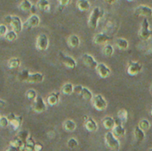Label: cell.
Instances as JSON below:
<instances>
[{"label": "cell", "instance_id": "cell-1", "mask_svg": "<svg viewBox=\"0 0 152 151\" xmlns=\"http://www.w3.org/2000/svg\"><path fill=\"white\" fill-rule=\"evenodd\" d=\"M105 11L104 9L101 8V7H94L92 12L91 14L89 16V20H88V25L91 28L95 29L98 27V21L101 18H102L104 16Z\"/></svg>", "mask_w": 152, "mask_h": 151}, {"label": "cell", "instance_id": "cell-2", "mask_svg": "<svg viewBox=\"0 0 152 151\" xmlns=\"http://www.w3.org/2000/svg\"><path fill=\"white\" fill-rule=\"evenodd\" d=\"M105 139V143L107 145V147L113 151H118L120 149V143L119 141L118 140L117 137L114 136V134L112 133V132H108L105 133L104 136Z\"/></svg>", "mask_w": 152, "mask_h": 151}, {"label": "cell", "instance_id": "cell-3", "mask_svg": "<svg viewBox=\"0 0 152 151\" xmlns=\"http://www.w3.org/2000/svg\"><path fill=\"white\" fill-rule=\"evenodd\" d=\"M152 36V30L150 29V23L147 18H145L142 23L140 31H139V37L143 40L147 41Z\"/></svg>", "mask_w": 152, "mask_h": 151}, {"label": "cell", "instance_id": "cell-4", "mask_svg": "<svg viewBox=\"0 0 152 151\" xmlns=\"http://www.w3.org/2000/svg\"><path fill=\"white\" fill-rule=\"evenodd\" d=\"M92 101H93L94 107L97 110H99V111L105 110L106 108H107V106H108V103H107L106 100H105V99L103 98V96H102L101 94H96V95L93 98Z\"/></svg>", "mask_w": 152, "mask_h": 151}, {"label": "cell", "instance_id": "cell-5", "mask_svg": "<svg viewBox=\"0 0 152 151\" xmlns=\"http://www.w3.org/2000/svg\"><path fill=\"white\" fill-rule=\"evenodd\" d=\"M7 118L9 120V125H11L12 131H17L21 125L23 120V117L21 116H15L13 113H10L7 116Z\"/></svg>", "mask_w": 152, "mask_h": 151}, {"label": "cell", "instance_id": "cell-6", "mask_svg": "<svg viewBox=\"0 0 152 151\" xmlns=\"http://www.w3.org/2000/svg\"><path fill=\"white\" fill-rule=\"evenodd\" d=\"M49 46V38L45 34H40L36 42V47L39 51H45Z\"/></svg>", "mask_w": 152, "mask_h": 151}, {"label": "cell", "instance_id": "cell-7", "mask_svg": "<svg viewBox=\"0 0 152 151\" xmlns=\"http://www.w3.org/2000/svg\"><path fill=\"white\" fill-rule=\"evenodd\" d=\"M32 109L36 113H43L46 110V104L44 99L40 95H37V97L34 101L32 105Z\"/></svg>", "mask_w": 152, "mask_h": 151}, {"label": "cell", "instance_id": "cell-8", "mask_svg": "<svg viewBox=\"0 0 152 151\" xmlns=\"http://www.w3.org/2000/svg\"><path fill=\"white\" fill-rule=\"evenodd\" d=\"M59 59L61 61L63 65H65L69 69H75L77 67V61L75 59H73L70 56L65 55L63 53L60 52L59 53Z\"/></svg>", "mask_w": 152, "mask_h": 151}, {"label": "cell", "instance_id": "cell-9", "mask_svg": "<svg viewBox=\"0 0 152 151\" xmlns=\"http://www.w3.org/2000/svg\"><path fill=\"white\" fill-rule=\"evenodd\" d=\"M142 69V65L138 61H130L127 67V73L130 76L138 75Z\"/></svg>", "mask_w": 152, "mask_h": 151}, {"label": "cell", "instance_id": "cell-10", "mask_svg": "<svg viewBox=\"0 0 152 151\" xmlns=\"http://www.w3.org/2000/svg\"><path fill=\"white\" fill-rule=\"evenodd\" d=\"M115 123H116V125H115L114 128L112 129V133L117 138L124 136L126 133V129L122 125V121L118 117H117V118H115Z\"/></svg>", "mask_w": 152, "mask_h": 151}, {"label": "cell", "instance_id": "cell-11", "mask_svg": "<svg viewBox=\"0 0 152 151\" xmlns=\"http://www.w3.org/2000/svg\"><path fill=\"white\" fill-rule=\"evenodd\" d=\"M134 15L135 16H145L150 17L152 16V8L148 5H139L134 10Z\"/></svg>", "mask_w": 152, "mask_h": 151}, {"label": "cell", "instance_id": "cell-12", "mask_svg": "<svg viewBox=\"0 0 152 151\" xmlns=\"http://www.w3.org/2000/svg\"><path fill=\"white\" fill-rule=\"evenodd\" d=\"M40 23V19L37 14H32L31 16L28 17V19L23 23V28H36L39 25Z\"/></svg>", "mask_w": 152, "mask_h": 151}, {"label": "cell", "instance_id": "cell-13", "mask_svg": "<svg viewBox=\"0 0 152 151\" xmlns=\"http://www.w3.org/2000/svg\"><path fill=\"white\" fill-rule=\"evenodd\" d=\"M81 59H82L83 63L86 67H88V68H90L92 69H96L97 65H98V62L94 60V58L92 55L87 54V53H84L82 55V58Z\"/></svg>", "mask_w": 152, "mask_h": 151}, {"label": "cell", "instance_id": "cell-14", "mask_svg": "<svg viewBox=\"0 0 152 151\" xmlns=\"http://www.w3.org/2000/svg\"><path fill=\"white\" fill-rule=\"evenodd\" d=\"M96 71L102 78H107L110 75V69L104 63H98Z\"/></svg>", "mask_w": 152, "mask_h": 151}, {"label": "cell", "instance_id": "cell-15", "mask_svg": "<svg viewBox=\"0 0 152 151\" xmlns=\"http://www.w3.org/2000/svg\"><path fill=\"white\" fill-rule=\"evenodd\" d=\"M44 80V75L42 73L37 72V73H30L28 76L27 78V83L29 84H37V83H41Z\"/></svg>", "mask_w": 152, "mask_h": 151}, {"label": "cell", "instance_id": "cell-16", "mask_svg": "<svg viewBox=\"0 0 152 151\" xmlns=\"http://www.w3.org/2000/svg\"><path fill=\"white\" fill-rule=\"evenodd\" d=\"M84 120H85V127L88 132H95L98 129V125L97 123L91 117H84Z\"/></svg>", "mask_w": 152, "mask_h": 151}, {"label": "cell", "instance_id": "cell-17", "mask_svg": "<svg viewBox=\"0 0 152 151\" xmlns=\"http://www.w3.org/2000/svg\"><path fill=\"white\" fill-rule=\"evenodd\" d=\"M10 26L17 33L20 32L22 30V28H23V23H22L21 20L18 16H14V15H12V22H11Z\"/></svg>", "mask_w": 152, "mask_h": 151}, {"label": "cell", "instance_id": "cell-18", "mask_svg": "<svg viewBox=\"0 0 152 151\" xmlns=\"http://www.w3.org/2000/svg\"><path fill=\"white\" fill-rule=\"evenodd\" d=\"M111 37H110L108 35L104 34V33H98L94 36V42L97 44H105L106 42H108L109 40H110Z\"/></svg>", "mask_w": 152, "mask_h": 151}, {"label": "cell", "instance_id": "cell-19", "mask_svg": "<svg viewBox=\"0 0 152 151\" xmlns=\"http://www.w3.org/2000/svg\"><path fill=\"white\" fill-rule=\"evenodd\" d=\"M59 100H60V93L59 92H53L47 96L46 101H47L48 105L55 106L59 102Z\"/></svg>", "mask_w": 152, "mask_h": 151}, {"label": "cell", "instance_id": "cell-20", "mask_svg": "<svg viewBox=\"0 0 152 151\" xmlns=\"http://www.w3.org/2000/svg\"><path fill=\"white\" fill-rule=\"evenodd\" d=\"M68 44L71 48H77L80 44V38L77 35H70L68 38Z\"/></svg>", "mask_w": 152, "mask_h": 151}, {"label": "cell", "instance_id": "cell-21", "mask_svg": "<svg viewBox=\"0 0 152 151\" xmlns=\"http://www.w3.org/2000/svg\"><path fill=\"white\" fill-rule=\"evenodd\" d=\"M102 125L103 126L107 129V130H112L116 125L115 123V118L111 117H104V119L102 120Z\"/></svg>", "mask_w": 152, "mask_h": 151}, {"label": "cell", "instance_id": "cell-22", "mask_svg": "<svg viewBox=\"0 0 152 151\" xmlns=\"http://www.w3.org/2000/svg\"><path fill=\"white\" fill-rule=\"evenodd\" d=\"M77 6L78 10H80L82 12H86L90 9L91 4H90L89 0H77Z\"/></svg>", "mask_w": 152, "mask_h": 151}, {"label": "cell", "instance_id": "cell-23", "mask_svg": "<svg viewBox=\"0 0 152 151\" xmlns=\"http://www.w3.org/2000/svg\"><path fill=\"white\" fill-rule=\"evenodd\" d=\"M134 138L135 140L138 142H142L144 138H145V133H144V131L142 130L139 126L135 127L134 128Z\"/></svg>", "mask_w": 152, "mask_h": 151}, {"label": "cell", "instance_id": "cell-24", "mask_svg": "<svg viewBox=\"0 0 152 151\" xmlns=\"http://www.w3.org/2000/svg\"><path fill=\"white\" fill-rule=\"evenodd\" d=\"M32 7H33V4L29 0H22L19 4V8L23 12H29L31 11Z\"/></svg>", "mask_w": 152, "mask_h": 151}, {"label": "cell", "instance_id": "cell-25", "mask_svg": "<svg viewBox=\"0 0 152 151\" xmlns=\"http://www.w3.org/2000/svg\"><path fill=\"white\" fill-rule=\"evenodd\" d=\"M61 93L65 95H70L74 93V85L71 83H66L61 87Z\"/></svg>", "mask_w": 152, "mask_h": 151}, {"label": "cell", "instance_id": "cell-26", "mask_svg": "<svg viewBox=\"0 0 152 151\" xmlns=\"http://www.w3.org/2000/svg\"><path fill=\"white\" fill-rule=\"evenodd\" d=\"M79 95H81V97H82L84 100L87 101H92V100H93V98H94L92 92H91L89 89L86 88V87H83V89H82V91H81V93H80V94H79Z\"/></svg>", "mask_w": 152, "mask_h": 151}, {"label": "cell", "instance_id": "cell-27", "mask_svg": "<svg viewBox=\"0 0 152 151\" xmlns=\"http://www.w3.org/2000/svg\"><path fill=\"white\" fill-rule=\"evenodd\" d=\"M63 127L67 132H73L77 128V125L73 120L68 119L63 123Z\"/></svg>", "mask_w": 152, "mask_h": 151}, {"label": "cell", "instance_id": "cell-28", "mask_svg": "<svg viewBox=\"0 0 152 151\" xmlns=\"http://www.w3.org/2000/svg\"><path fill=\"white\" fill-rule=\"evenodd\" d=\"M116 44L118 49L120 50H126L129 46V43L125 38H118L116 40Z\"/></svg>", "mask_w": 152, "mask_h": 151}, {"label": "cell", "instance_id": "cell-29", "mask_svg": "<svg viewBox=\"0 0 152 151\" xmlns=\"http://www.w3.org/2000/svg\"><path fill=\"white\" fill-rule=\"evenodd\" d=\"M37 6L39 10L44 11V12H47L50 9V4L48 0H38Z\"/></svg>", "mask_w": 152, "mask_h": 151}, {"label": "cell", "instance_id": "cell-30", "mask_svg": "<svg viewBox=\"0 0 152 151\" xmlns=\"http://www.w3.org/2000/svg\"><path fill=\"white\" fill-rule=\"evenodd\" d=\"M20 65V59H18V58H11V59H9V61H7V66H8L9 69H14L19 68Z\"/></svg>", "mask_w": 152, "mask_h": 151}, {"label": "cell", "instance_id": "cell-31", "mask_svg": "<svg viewBox=\"0 0 152 151\" xmlns=\"http://www.w3.org/2000/svg\"><path fill=\"white\" fill-rule=\"evenodd\" d=\"M35 144L36 142L33 141L32 137H28V140L26 141L25 144H24V150L25 151H35Z\"/></svg>", "mask_w": 152, "mask_h": 151}, {"label": "cell", "instance_id": "cell-32", "mask_svg": "<svg viewBox=\"0 0 152 151\" xmlns=\"http://www.w3.org/2000/svg\"><path fill=\"white\" fill-rule=\"evenodd\" d=\"M102 53L105 56L110 57L114 53V48L111 44H105L102 48Z\"/></svg>", "mask_w": 152, "mask_h": 151}, {"label": "cell", "instance_id": "cell-33", "mask_svg": "<svg viewBox=\"0 0 152 151\" xmlns=\"http://www.w3.org/2000/svg\"><path fill=\"white\" fill-rule=\"evenodd\" d=\"M24 144H25V143H24L20 138H18L17 136H16L13 140H12L11 142H10V145L14 146V147H16V148H18V149H20V150H21V149L24 148Z\"/></svg>", "mask_w": 152, "mask_h": 151}, {"label": "cell", "instance_id": "cell-34", "mask_svg": "<svg viewBox=\"0 0 152 151\" xmlns=\"http://www.w3.org/2000/svg\"><path fill=\"white\" fill-rule=\"evenodd\" d=\"M118 117L122 121V123L123 122L126 123L127 121V119H128V112H127V110L125 109H120L118 111Z\"/></svg>", "mask_w": 152, "mask_h": 151}, {"label": "cell", "instance_id": "cell-35", "mask_svg": "<svg viewBox=\"0 0 152 151\" xmlns=\"http://www.w3.org/2000/svg\"><path fill=\"white\" fill-rule=\"evenodd\" d=\"M37 97V92L33 89H29L26 92V98L30 101H34L36 100V98Z\"/></svg>", "mask_w": 152, "mask_h": 151}, {"label": "cell", "instance_id": "cell-36", "mask_svg": "<svg viewBox=\"0 0 152 151\" xmlns=\"http://www.w3.org/2000/svg\"><path fill=\"white\" fill-rule=\"evenodd\" d=\"M29 74V71L28 69H23L22 71L20 72V74L18 75V79L21 82H26L27 81V78H28V76Z\"/></svg>", "mask_w": 152, "mask_h": 151}, {"label": "cell", "instance_id": "cell-37", "mask_svg": "<svg viewBox=\"0 0 152 151\" xmlns=\"http://www.w3.org/2000/svg\"><path fill=\"white\" fill-rule=\"evenodd\" d=\"M5 38L8 40V41H14L16 38H17V32L14 31L13 29L12 30H8L6 36H5Z\"/></svg>", "mask_w": 152, "mask_h": 151}, {"label": "cell", "instance_id": "cell-38", "mask_svg": "<svg viewBox=\"0 0 152 151\" xmlns=\"http://www.w3.org/2000/svg\"><path fill=\"white\" fill-rule=\"evenodd\" d=\"M150 126H151V124H150V122H149L147 119H142V120H141L140 123H139V127H140L142 130H143L144 132L147 131V130L150 128Z\"/></svg>", "mask_w": 152, "mask_h": 151}, {"label": "cell", "instance_id": "cell-39", "mask_svg": "<svg viewBox=\"0 0 152 151\" xmlns=\"http://www.w3.org/2000/svg\"><path fill=\"white\" fill-rule=\"evenodd\" d=\"M17 137L18 138H20L24 143L26 142V141L28 140V138L29 137L28 136V132L27 131V130H22V131H20L19 133H18V135H17Z\"/></svg>", "mask_w": 152, "mask_h": 151}, {"label": "cell", "instance_id": "cell-40", "mask_svg": "<svg viewBox=\"0 0 152 151\" xmlns=\"http://www.w3.org/2000/svg\"><path fill=\"white\" fill-rule=\"evenodd\" d=\"M67 146H68L70 150H73V149H75V148H77V147L78 146V143H77V142L76 139L70 138V139L68 141V142H67Z\"/></svg>", "mask_w": 152, "mask_h": 151}, {"label": "cell", "instance_id": "cell-41", "mask_svg": "<svg viewBox=\"0 0 152 151\" xmlns=\"http://www.w3.org/2000/svg\"><path fill=\"white\" fill-rule=\"evenodd\" d=\"M9 125V120L7 117H0V127L5 128Z\"/></svg>", "mask_w": 152, "mask_h": 151}, {"label": "cell", "instance_id": "cell-42", "mask_svg": "<svg viewBox=\"0 0 152 151\" xmlns=\"http://www.w3.org/2000/svg\"><path fill=\"white\" fill-rule=\"evenodd\" d=\"M8 32V28L5 24H1L0 25V37H4L6 36Z\"/></svg>", "mask_w": 152, "mask_h": 151}, {"label": "cell", "instance_id": "cell-43", "mask_svg": "<svg viewBox=\"0 0 152 151\" xmlns=\"http://www.w3.org/2000/svg\"><path fill=\"white\" fill-rule=\"evenodd\" d=\"M71 3V0H59V4L61 6H67Z\"/></svg>", "mask_w": 152, "mask_h": 151}, {"label": "cell", "instance_id": "cell-44", "mask_svg": "<svg viewBox=\"0 0 152 151\" xmlns=\"http://www.w3.org/2000/svg\"><path fill=\"white\" fill-rule=\"evenodd\" d=\"M12 15H7V16H5V18L4 19V21L5 24L10 25L11 22H12Z\"/></svg>", "mask_w": 152, "mask_h": 151}, {"label": "cell", "instance_id": "cell-45", "mask_svg": "<svg viewBox=\"0 0 152 151\" xmlns=\"http://www.w3.org/2000/svg\"><path fill=\"white\" fill-rule=\"evenodd\" d=\"M82 89H83L82 85H76V86H74V93L77 94H80Z\"/></svg>", "mask_w": 152, "mask_h": 151}, {"label": "cell", "instance_id": "cell-46", "mask_svg": "<svg viewBox=\"0 0 152 151\" xmlns=\"http://www.w3.org/2000/svg\"><path fill=\"white\" fill-rule=\"evenodd\" d=\"M42 149H43L42 144H40V143H36L35 144V150H34L35 151H41Z\"/></svg>", "mask_w": 152, "mask_h": 151}, {"label": "cell", "instance_id": "cell-47", "mask_svg": "<svg viewBox=\"0 0 152 151\" xmlns=\"http://www.w3.org/2000/svg\"><path fill=\"white\" fill-rule=\"evenodd\" d=\"M5 151H20V149H18V148H16V147H14V146L10 145V146L6 149V150Z\"/></svg>", "mask_w": 152, "mask_h": 151}, {"label": "cell", "instance_id": "cell-48", "mask_svg": "<svg viewBox=\"0 0 152 151\" xmlns=\"http://www.w3.org/2000/svg\"><path fill=\"white\" fill-rule=\"evenodd\" d=\"M107 4H114V3H116L117 2V0H104Z\"/></svg>", "mask_w": 152, "mask_h": 151}, {"label": "cell", "instance_id": "cell-49", "mask_svg": "<svg viewBox=\"0 0 152 151\" xmlns=\"http://www.w3.org/2000/svg\"><path fill=\"white\" fill-rule=\"evenodd\" d=\"M20 151H25V150L24 149H21V150H20Z\"/></svg>", "mask_w": 152, "mask_h": 151}, {"label": "cell", "instance_id": "cell-50", "mask_svg": "<svg viewBox=\"0 0 152 151\" xmlns=\"http://www.w3.org/2000/svg\"><path fill=\"white\" fill-rule=\"evenodd\" d=\"M151 116H152V108H151Z\"/></svg>", "mask_w": 152, "mask_h": 151}, {"label": "cell", "instance_id": "cell-51", "mask_svg": "<svg viewBox=\"0 0 152 151\" xmlns=\"http://www.w3.org/2000/svg\"><path fill=\"white\" fill-rule=\"evenodd\" d=\"M127 1H130V2H132V1H134V0H127Z\"/></svg>", "mask_w": 152, "mask_h": 151}, {"label": "cell", "instance_id": "cell-52", "mask_svg": "<svg viewBox=\"0 0 152 151\" xmlns=\"http://www.w3.org/2000/svg\"><path fill=\"white\" fill-rule=\"evenodd\" d=\"M150 151H152V149H151V150H150Z\"/></svg>", "mask_w": 152, "mask_h": 151}, {"label": "cell", "instance_id": "cell-53", "mask_svg": "<svg viewBox=\"0 0 152 151\" xmlns=\"http://www.w3.org/2000/svg\"><path fill=\"white\" fill-rule=\"evenodd\" d=\"M151 93H152V85H151Z\"/></svg>", "mask_w": 152, "mask_h": 151}, {"label": "cell", "instance_id": "cell-54", "mask_svg": "<svg viewBox=\"0 0 152 151\" xmlns=\"http://www.w3.org/2000/svg\"></svg>", "mask_w": 152, "mask_h": 151}]
</instances>
